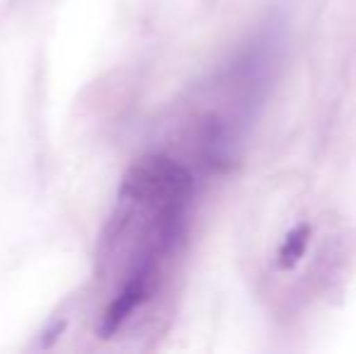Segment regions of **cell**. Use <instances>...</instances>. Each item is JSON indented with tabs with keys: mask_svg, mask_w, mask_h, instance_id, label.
I'll list each match as a JSON object with an SVG mask.
<instances>
[{
	"mask_svg": "<svg viewBox=\"0 0 356 354\" xmlns=\"http://www.w3.org/2000/svg\"><path fill=\"white\" fill-rule=\"evenodd\" d=\"M308 243H310V226L300 223L296 226L293 231L286 236L284 246L279 248V267L282 269H291L300 262V257L305 255L308 250Z\"/></svg>",
	"mask_w": 356,
	"mask_h": 354,
	"instance_id": "cell-1",
	"label": "cell"
}]
</instances>
